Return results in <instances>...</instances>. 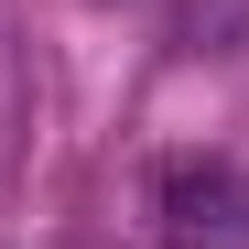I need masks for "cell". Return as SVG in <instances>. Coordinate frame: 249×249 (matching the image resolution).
Wrapping results in <instances>:
<instances>
[{"instance_id": "cell-1", "label": "cell", "mask_w": 249, "mask_h": 249, "mask_svg": "<svg viewBox=\"0 0 249 249\" xmlns=\"http://www.w3.org/2000/svg\"><path fill=\"white\" fill-rule=\"evenodd\" d=\"M152 217H162V249H249V162H228V152L162 162Z\"/></svg>"}]
</instances>
